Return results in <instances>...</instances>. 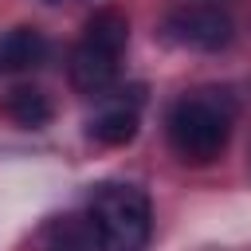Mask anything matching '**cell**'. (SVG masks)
I'll list each match as a JSON object with an SVG mask.
<instances>
[{
	"label": "cell",
	"instance_id": "3",
	"mask_svg": "<svg viewBox=\"0 0 251 251\" xmlns=\"http://www.w3.org/2000/svg\"><path fill=\"white\" fill-rule=\"evenodd\" d=\"M126 43H129V20L126 12L118 8H98L75 51H71V86L86 98H102L114 82H118V71H122V55H126Z\"/></svg>",
	"mask_w": 251,
	"mask_h": 251
},
{
	"label": "cell",
	"instance_id": "6",
	"mask_svg": "<svg viewBox=\"0 0 251 251\" xmlns=\"http://www.w3.org/2000/svg\"><path fill=\"white\" fill-rule=\"evenodd\" d=\"M86 133L98 145H129L137 137V110L133 106H110L98 118H90V129Z\"/></svg>",
	"mask_w": 251,
	"mask_h": 251
},
{
	"label": "cell",
	"instance_id": "2",
	"mask_svg": "<svg viewBox=\"0 0 251 251\" xmlns=\"http://www.w3.org/2000/svg\"><path fill=\"white\" fill-rule=\"evenodd\" d=\"M86 227L94 251H145L153 235L149 196L129 180H102L90 192Z\"/></svg>",
	"mask_w": 251,
	"mask_h": 251
},
{
	"label": "cell",
	"instance_id": "5",
	"mask_svg": "<svg viewBox=\"0 0 251 251\" xmlns=\"http://www.w3.org/2000/svg\"><path fill=\"white\" fill-rule=\"evenodd\" d=\"M47 35L39 27H12L0 31V75H24L35 71L47 59Z\"/></svg>",
	"mask_w": 251,
	"mask_h": 251
},
{
	"label": "cell",
	"instance_id": "1",
	"mask_svg": "<svg viewBox=\"0 0 251 251\" xmlns=\"http://www.w3.org/2000/svg\"><path fill=\"white\" fill-rule=\"evenodd\" d=\"M231 102L220 90H192L180 94L165 114V137L176 161L184 165H212L231 137Z\"/></svg>",
	"mask_w": 251,
	"mask_h": 251
},
{
	"label": "cell",
	"instance_id": "7",
	"mask_svg": "<svg viewBox=\"0 0 251 251\" xmlns=\"http://www.w3.org/2000/svg\"><path fill=\"white\" fill-rule=\"evenodd\" d=\"M4 114L16 122V126H27V129H39L51 122V102L43 90L35 86H16L8 98H4Z\"/></svg>",
	"mask_w": 251,
	"mask_h": 251
},
{
	"label": "cell",
	"instance_id": "8",
	"mask_svg": "<svg viewBox=\"0 0 251 251\" xmlns=\"http://www.w3.org/2000/svg\"><path fill=\"white\" fill-rule=\"evenodd\" d=\"M47 251H94V239H90V227L86 220H75V216H63L47 227V239H43Z\"/></svg>",
	"mask_w": 251,
	"mask_h": 251
},
{
	"label": "cell",
	"instance_id": "4",
	"mask_svg": "<svg viewBox=\"0 0 251 251\" xmlns=\"http://www.w3.org/2000/svg\"><path fill=\"white\" fill-rule=\"evenodd\" d=\"M161 39L184 51H220L231 43V16L208 0H180L165 12Z\"/></svg>",
	"mask_w": 251,
	"mask_h": 251
}]
</instances>
